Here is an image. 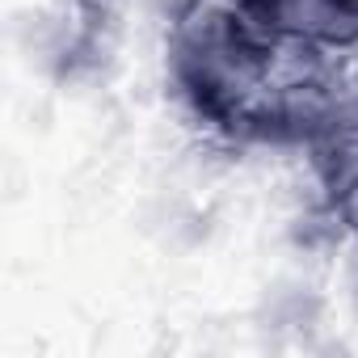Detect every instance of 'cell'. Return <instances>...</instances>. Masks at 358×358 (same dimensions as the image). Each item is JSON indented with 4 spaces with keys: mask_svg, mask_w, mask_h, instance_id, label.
<instances>
[{
    "mask_svg": "<svg viewBox=\"0 0 358 358\" xmlns=\"http://www.w3.org/2000/svg\"><path fill=\"white\" fill-rule=\"evenodd\" d=\"M316 186L324 190V199L341 194L354 177H358V64L345 59L337 89H333V106L324 118L320 139L303 152Z\"/></svg>",
    "mask_w": 358,
    "mask_h": 358,
    "instance_id": "3",
    "label": "cell"
},
{
    "mask_svg": "<svg viewBox=\"0 0 358 358\" xmlns=\"http://www.w3.org/2000/svg\"><path fill=\"white\" fill-rule=\"evenodd\" d=\"M270 43L232 0H190L169 30V85L186 110L220 131L270 85Z\"/></svg>",
    "mask_w": 358,
    "mask_h": 358,
    "instance_id": "1",
    "label": "cell"
},
{
    "mask_svg": "<svg viewBox=\"0 0 358 358\" xmlns=\"http://www.w3.org/2000/svg\"><path fill=\"white\" fill-rule=\"evenodd\" d=\"M270 43L358 51V9L350 0H232Z\"/></svg>",
    "mask_w": 358,
    "mask_h": 358,
    "instance_id": "2",
    "label": "cell"
},
{
    "mask_svg": "<svg viewBox=\"0 0 358 358\" xmlns=\"http://www.w3.org/2000/svg\"><path fill=\"white\" fill-rule=\"evenodd\" d=\"M333 203V211H337V224H341V232L358 245V177H354V182L341 190V194H333L329 199Z\"/></svg>",
    "mask_w": 358,
    "mask_h": 358,
    "instance_id": "4",
    "label": "cell"
}]
</instances>
